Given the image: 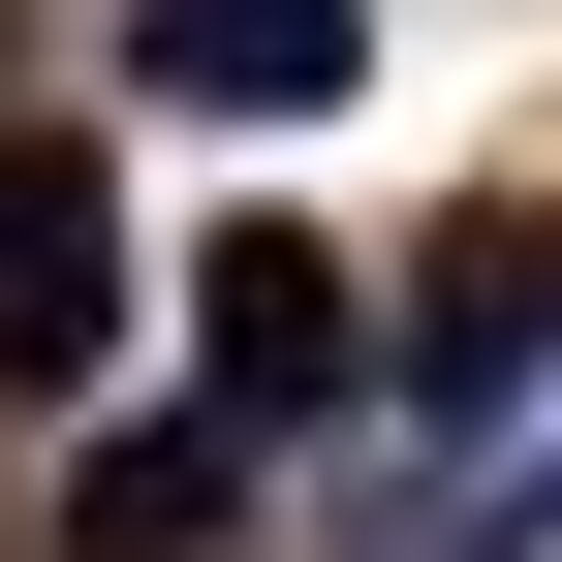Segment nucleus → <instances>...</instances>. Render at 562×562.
<instances>
[{
    "instance_id": "nucleus-1",
    "label": "nucleus",
    "mask_w": 562,
    "mask_h": 562,
    "mask_svg": "<svg viewBox=\"0 0 562 562\" xmlns=\"http://www.w3.org/2000/svg\"><path fill=\"white\" fill-rule=\"evenodd\" d=\"M94 344H125V188L94 157H63V125H0V375H94Z\"/></svg>"
},
{
    "instance_id": "nucleus-2",
    "label": "nucleus",
    "mask_w": 562,
    "mask_h": 562,
    "mask_svg": "<svg viewBox=\"0 0 562 562\" xmlns=\"http://www.w3.org/2000/svg\"><path fill=\"white\" fill-rule=\"evenodd\" d=\"M531 375H562V220H469L438 281H406V406L469 438V406H531Z\"/></svg>"
},
{
    "instance_id": "nucleus-3",
    "label": "nucleus",
    "mask_w": 562,
    "mask_h": 562,
    "mask_svg": "<svg viewBox=\"0 0 562 562\" xmlns=\"http://www.w3.org/2000/svg\"><path fill=\"white\" fill-rule=\"evenodd\" d=\"M125 63H157L188 125H313V94H344L375 32H344V0H125Z\"/></svg>"
},
{
    "instance_id": "nucleus-4",
    "label": "nucleus",
    "mask_w": 562,
    "mask_h": 562,
    "mask_svg": "<svg viewBox=\"0 0 562 562\" xmlns=\"http://www.w3.org/2000/svg\"><path fill=\"white\" fill-rule=\"evenodd\" d=\"M188 344H220V438H281V406H344V281L281 250V220H250L220 281H188Z\"/></svg>"
},
{
    "instance_id": "nucleus-5",
    "label": "nucleus",
    "mask_w": 562,
    "mask_h": 562,
    "mask_svg": "<svg viewBox=\"0 0 562 562\" xmlns=\"http://www.w3.org/2000/svg\"><path fill=\"white\" fill-rule=\"evenodd\" d=\"M220 501H250V438H94L63 469V562H220Z\"/></svg>"
}]
</instances>
